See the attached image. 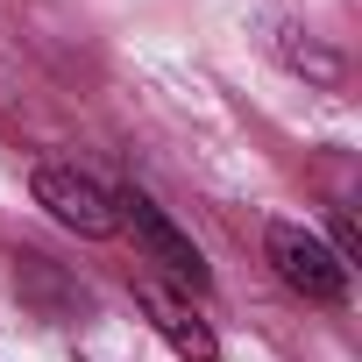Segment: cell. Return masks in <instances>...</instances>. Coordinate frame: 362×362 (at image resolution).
Listing matches in <instances>:
<instances>
[{
  "mask_svg": "<svg viewBox=\"0 0 362 362\" xmlns=\"http://www.w3.org/2000/svg\"><path fill=\"white\" fill-rule=\"evenodd\" d=\"M263 249H270V270H277L298 298H313V305H341V298H348V263H341L313 228H298V221H270Z\"/></svg>",
  "mask_w": 362,
  "mask_h": 362,
  "instance_id": "obj_1",
  "label": "cell"
},
{
  "mask_svg": "<svg viewBox=\"0 0 362 362\" xmlns=\"http://www.w3.org/2000/svg\"><path fill=\"white\" fill-rule=\"evenodd\" d=\"M36 206H50V221H64L71 235H114V192L100 185L93 170H71V163H36Z\"/></svg>",
  "mask_w": 362,
  "mask_h": 362,
  "instance_id": "obj_3",
  "label": "cell"
},
{
  "mask_svg": "<svg viewBox=\"0 0 362 362\" xmlns=\"http://www.w3.org/2000/svg\"><path fill=\"white\" fill-rule=\"evenodd\" d=\"M277 50H284V64H291V71H313L320 86H334V78H341V57H334V50H320V43H298V29H284V36H277Z\"/></svg>",
  "mask_w": 362,
  "mask_h": 362,
  "instance_id": "obj_5",
  "label": "cell"
},
{
  "mask_svg": "<svg viewBox=\"0 0 362 362\" xmlns=\"http://www.w3.org/2000/svg\"><path fill=\"white\" fill-rule=\"evenodd\" d=\"M334 256L355 263V221H348V214H334Z\"/></svg>",
  "mask_w": 362,
  "mask_h": 362,
  "instance_id": "obj_6",
  "label": "cell"
},
{
  "mask_svg": "<svg viewBox=\"0 0 362 362\" xmlns=\"http://www.w3.org/2000/svg\"><path fill=\"white\" fill-rule=\"evenodd\" d=\"M135 305L149 313V327L185 355V362H221V341H214V327L192 313V298H177V291H163V284H135Z\"/></svg>",
  "mask_w": 362,
  "mask_h": 362,
  "instance_id": "obj_4",
  "label": "cell"
},
{
  "mask_svg": "<svg viewBox=\"0 0 362 362\" xmlns=\"http://www.w3.org/2000/svg\"><path fill=\"white\" fill-rule=\"evenodd\" d=\"M114 221H121V228H135L142 256H149L163 277H177L185 291H206V284H214V277H206V256L192 249V235L177 228V221H170L149 192H135V185H128V192H114Z\"/></svg>",
  "mask_w": 362,
  "mask_h": 362,
  "instance_id": "obj_2",
  "label": "cell"
}]
</instances>
